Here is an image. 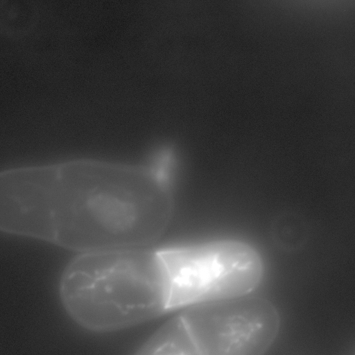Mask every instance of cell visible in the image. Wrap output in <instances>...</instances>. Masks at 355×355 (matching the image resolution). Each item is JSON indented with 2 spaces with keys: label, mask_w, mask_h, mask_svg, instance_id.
<instances>
[{
  "label": "cell",
  "mask_w": 355,
  "mask_h": 355,
  "mask_svg": "<svg viewBox=\"0 0 355 355\" xmlns=\"http://www.w3.org/2000/svg\"><path fill=\"white\" fill-rule=\"evenodd\" d=\"M172 157L153 166L74 160L0 176V227L78 252L148 248L173 214Z\"/></svg>",
  "instance_id": "cell-1"
},
{
  "label": "cell",
  "mask_w": 355,
  "mask_h": 355,
  "mask_svg": "<svg viewBox=\"0 0 355 355\" xmlns=\"http://www.w3.org/2000/svg\"><path fill=\"white\" fill-rule=\"evenodd\" d=\"M58 293L69 317L92 332L123 330L171 312L164 262L148 247L78 254L63 270Z\"/></svg>",
  "instance_id": "cell-2"
},
{
  "label": "cell",
  "mask_w": 355,
  "mask_h": 355,
  "mask_svg": "<svg viewBox=\"0 0 355 355\" xmlns=\"http://www.w3.org/2000/svg\"><path fill=\"white\" fill-rule=\"evenodd\" d=\"M279 327L277 308L261 297L202 303L183 309L133 355H263Z\"/></svg>",
  "instance_id": "cell-3"
},
{
  "label": "cell",
  "mask_w": 355,
  "mask_h": 355,
  "mask_svg": "<svg viewBox=\"0 0 355 355\" xmlns=\"http://www.w3.org/2000/svg\"><path fill=\"white\" fill-rule=\"evenodd\" d=\"M159 250L171 311L250 295L263 275L259 252L241 241L221 239Z\"/></svg>",
  "instance_id": "cell-4"
},
{
  "label": "cell",
  "mask_w": 355,
  "mask_h": 355,
  "mask_svg": "<svg viewBox=\"0 0 355 355\" xmlns=\"http://www.w3.org/2000/svg\"><path fill=\"white\" fill-rule=\"evenodd\" d=\"M353 355H355V352H354V354Z\"/></svg>",
  "instance_id": "cell-5"
}]
</instances>
